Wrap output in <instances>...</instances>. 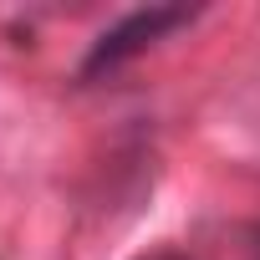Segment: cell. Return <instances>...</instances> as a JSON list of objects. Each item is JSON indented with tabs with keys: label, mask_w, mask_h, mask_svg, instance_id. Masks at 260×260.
<instances>
[{
	"label": "cell",
	"mask_w": 260,
	"mask_h": 260,
	"mask_svg": "<svg viewBox=\"0 0 260 260\" xmlns=\"http://www.w3.org/2000/svg\"><path fill=\"white\" fill-rule=\"evenodd\" d=\"M194 16H199L194 6H148V11H127L117 26H107V31L92 41V51H87V61H82V77H102V72L122 67L127 56L148 51L153 41H164L169 31L189 26Z\"/></svg>",
	"instance_id": "1"
},
{
	"label": "cell",
	"mask_w": 260,
	"mask_h": 260,
	"mask_svg": "<svg viewBox=\"0 0 260 260\" xmlns=\"http://www.w3.org/2000/svg\"><path fill=\"white\" fill-rule=\"evenodd\" d=\"M245 260H260V224L245 230Z\"/></svg>",
	"instance_id": "2"
},
{
	"label": "cell",
	"mask_w": 260,
	"mask_h": 260,
	"mask_svg": "<svg viewBox=\"0 0 260 260\" xmlns=\"http://www.w3.org/2000/svg\"><path fill=\"white\" fill-rule=\"evenodd\" d=\"M138 260H189V255H179V250H148V255H138Z\"/></svg>",
	"instance_id": "3"
}]
</instances>
